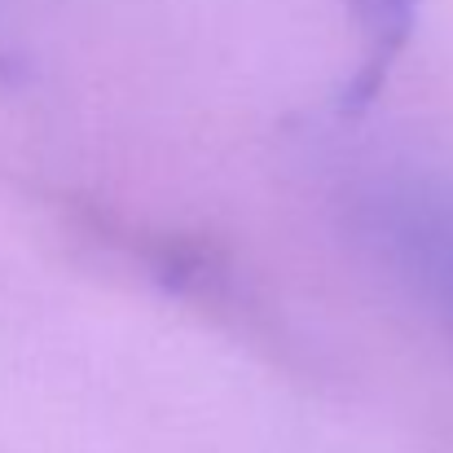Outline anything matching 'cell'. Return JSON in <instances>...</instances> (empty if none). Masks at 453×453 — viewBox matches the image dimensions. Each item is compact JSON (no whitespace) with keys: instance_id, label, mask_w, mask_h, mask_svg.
<instances>
[{"instance_id":"obj_1","label":"cell","mask_w":453,"mask_h":453,"mask_svg":"<svg viewBox=\"0 0 453 453\" xmlns=\"http://www.w3.org/2000/svg\"><path fill=\"white\" fill-rule=\"evenodd\" d=\"M365 234L418 303L453 334V198L388 189L365 203Z\"/></svg>"},{"instance_id":"obj_2","label":"cell","mask_w":453,"mask_h":453,"mask_svg":"<svg viewBox=\"0 0 453 453\" xmlns=\"http://www.w3.org/2000/svg\"><path fill=\"white\" fill-rule=\"evenodd\" d=\"M423 0H343L348 22V75L339 88V111L357 115L365 111L379 88L388 84L392 66L414 40Z\"/></svg>"}]
</instances>
